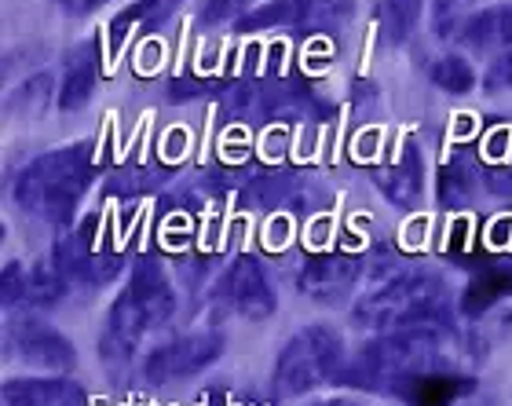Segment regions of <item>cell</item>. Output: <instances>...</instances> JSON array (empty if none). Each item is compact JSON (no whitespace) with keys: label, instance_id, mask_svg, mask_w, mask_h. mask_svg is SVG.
Listing matches in <instances>:
<instances>
[{"label":"cell","instance_id":"cell-23","mask_svg":"<svg viewBox=\"0 0 512 406\" xmlns=\"http://www.w3.org/2000/svg\"><path fill=\"white\" fill-rule=\"evenodd\" d=\"M198 406H271V403H264L253 392H242L235 385H216V388H205L202 396H198Z\"/></svg>","mask_w":512,"mask_h":406},{"label":"cell","instance_id":"cell-27","mask_svg":"<svg viewBox=\"0 0 512 406\" xmlns=\"http://www.w3.org/2000/svg\"><path fill=\"white\" fill-rule=\"evenodd\" d=\"M308 406H370V403L359 396H326V399H315V403H308Z\"/></svg>","mask_w":512,"mask_h":406},{"label":"cell","instance_id":"cell-15","mask_svg":"<svg viewBox=\"0 0 512 406\" xmlns=\"http://www.w3.org/2000/svg\"><path fill=\"white\" fill-rule=\"evenodd\" d=\"M96 81H99V59H96V41L77 44L70 59H66V74L59 81V110L63 114H74L96 96Z\"/></svg>","mask_w":512,"mask_h":406},{"label":"cell","instance_id":"cell-19","mask_svg":"<svg viewBox=\"0 0 512 406\" xmlns=\"http://www.w3.org/2000/svg\"><path fill=\"white\" fill-rule=\"evenodd\" d=\"M512 293V268H483L480 275L472 278L465 293H461V311L469 315V319H480L483 311H491L498 300H505Z\"/></svg>","mask_w":512,"mask_h":406},{"label":"cell","instance_id":"cell-18","mask_svg":"<svg viewBox=\"0 0 512 406\" xmlns=\"http://www.w3.org/2000/svg\"><path fill=\"white\" fill-rule=\"evenodd\" d=\"M461 41L469 44L472 52H509L512 48V4H498L480 15L465 19L461 26Z\"/></svg>","mask_w":512,"mask_h":406},{"label":"cell","instance_id":"cell-28","mask_svg":"<svg viewBox=\"0 0 512 406\" xmlns=\"http://www.w3.org/2000/svg\"><path fill=\"white\" fill-rule=\"evenodd\" d=\"M458 406H461V403H458Z\"/></svg>","mask_w":512,"mask_h":406},{"label":"cell","instance_id":"cell-9","mask_svg":"<svg viewBox=\"0 0 512 406\" xmlns=\"http://www.w3.org/2000/svg\"><path fill=\"white\" fill-rule=\"evenodd\" d=\"M4 348L8 355L22 359L26 366H37L44 374H66L77 366V348L66 341L63 333L48 326L37 315H26V319H11L4 326Z\"/></svg>","mask_w":512,"mask_h":406},{"label":"cell","instance_id":"cell-7","mask_svg":"<svg viewBox=\"0 0 512 406\" xmlns=\"http://www.w3.org/2000/svg\"><path fill=\"white\" fill-rule=\"evenodd\" d=\"M55 264H59V271L81 289L107 286L110 278L121 271V260L103 249L96 213L81 216L74 227H66L63 238L55 242Z\"/></svg>","mask_w":512,"mask_h":406},{"label":"cell","instance_id":"cell-5","mask_svg":"<svg viewBox=\"0 0 512 406\" xmlns=\"http://www.w3.org/2000/svg\"><path fill=\"white\" fill-rule=\"evenodd\" d=\"M344 333L326 322H311L282 344L271 366V385L282 399H300L337 381L344 370Z\"/></svg>","mask_w":512,"mask_h":406},{"label":"cell","instance_id":"cell-22","mask_svg":"<svg viewBox=\"0 0 512 406\" xmlns=\"http://www.w3.org/2000/svg\"><path fill=\"white\" fill-rule=\"evenodd\" d=\"M472 198V176L461 165H447L439 172V205L443 209H465Z\"/></svg>","mask_w":512,"mask_h":406},{"label":"cell","instance_id":"cell-10","mask_svg":"<svg viewBox=\"0 0 512 406\" xmlns=\"http://www.w3.org/2000/svg\"><path fill=\"white\" fill-rule=\"evenodd\" d=\"M70 286V278L59 271L55 260H8L4 275H0V289H4V308H52L59 304Z\"/></svg>","mask_w":512,"mask_h":406},{"label":"cell","instance_id":"cell-14","mask_svg":"<svg viewBox=\"0 0 512 406\" xmlns=\"http://www.w3.org/2000/svg\"><path fill=\"white\" fill-rule=\"evenodd\" d=\"M476 392V381L458 370H432V374H417L406 385L395 388V396L406 406H458L465 396Z\"/></svg>","mask_w":512,"mask_h":406},{"label":"cell","instance_id":"cell-17","mask_svg":"<svg viewBox=\"0 0 512 406\" xmlns=\"http://www.w3.org/2000/svg\"><path fill=\"white\" fill-rule=\"evenodd\" d=\"M377 191L388 198L399 209H414L421 202V191H425V180H421V158H417V147L406 143L403 158L388 165V169H374Z\"/></svg>","mask_w":512,"mask_h":406},{"label":"cell","instance_id":"cell-24","mask_svg":"<svg viewBox=\"0 0 512 406\" xmlns=\"http://www.w3.org/2000/svg\"><path fill=\"white\" fill-rule=\"evenodd\" d=\"M264 0H205L202 19L205 22H238L246 19L249 11L260 8Z\"/></svg>","mask_w":512,"mask_h":406},{"label":"cell","instance_id":"cell-2","mask_svg":"<svg viewBox=\"0 0 512 406\" xmlns=\"http://www.w3.org/2000/svg\"><path fill=\"white\" fill-rule=\"evenodd\" d=\"M176 311V293H172L169 278L161 271L158 260H139L132 264L125 289H121L114 304H110L107 319H103V333H99V359L110 370L132 363V355L139 352V344L147 341L150 333L161 330Z\"/></svg>","mask_w":512,"mask_h":406},{"label":"cell","instance_id":"cell-6","mask_svg":"<svg viewBox=\"0 0 512 406\" xmlns=\"http://www.w3.org/2000/svg\"><path fill=\"white\" fill-rule=\"evenodd\" d=\"M352 0H264L253 8L246 19H238V33H260V30H293L304 37L315 33L341 30L352 19Z\"/></svg>","mask_w":512,"mask_h":406},{"label":"cell","instance_id":"cell-4","mask_svg":"<svg viewBox=\"0 0 512 406\" xmlns=\"http://www.w3.org/2000/svg\"><path fill=\"white\" fill-rule=\"evenodd\" d=\"M88 183H92V150H88V143H70V147L48 150L41 158H33L15 176L11 198L22 213L37 216V220L70 224Z\"/></svg>","mask_w":512,"mask_h":406},{"label":"cell","instance_id":"cell-21","mask_svg":"<svg viewBox=\"0 0 512 406\" xmlns=\"http://www.w3.org/2000/svg\"><path fill=\"white\" fill-rule=\"evenodd\" d=\"M428 77H432V85L450 92V96H469L476 88V70L465 55H439L436 63L428 66Z\"/></svg>","mask_w":512,"mask_h":406},{"label":"cell","instance_id":"cell-25","mask_svg":"<svg viewBox=\"0 0 512 406\" xmlns=\"http://www.w3.org/2000/svg\"><path fill=\"white\" fill-rule=\"evenodd\" d=\"M483 88L487 92H512V48L502 52L487 66V74H483Z\"/></svg>","mask_w":512,"mask_h":406},{"label":"cell","instance_id":"cell-26","mask_svg":"<svg viewBox=\"0 0 512 406\" xmlns=\"http://www.w3.org/2000/svg\"><path fill=\"white\" fill-rule=\"evenodd\" d=\"M59 8L66 11V15H74V19H81V15H92V11H99L107 0H55Z\"/></svg>","mask_w":512,"mask_h":406},{"label":"cell","instance_id":"cell-11","mask_svg":"<svg viewBox=\"0 0 512 406\" xmlns=\"http://www.w3.org/2000/svg\"><path fill=\"white\" fill-rule=\"evenodd\" d=\"M220 300L227 308L242 315L249 322H267L278 311V297L271 289V278H267L264 264L256 257H238L231 268L220 278Z\"/></svg>","mask_w":512,"mask_h":406},{"label":"cell","instance_id":"cell-16","mask_svg":"<svg viewBox=\"0 0 512 406\" xmlns=\"http://www.w3.org/2000/svg\"><path fill=\"white\" fill-rule=\"evenodd\" d=\"M176 4H180V0H136V4H128L125 11H118L114 22H110V55L118 59L128 41L147 37L150 30H158L161 22L176 11Z\"/></svg>","mask_w":512,"mask_h":406},{"label":"cell","instance_id":"cell-3","mask_svg":"<svg viewBox=\"0 0 512 406\" xmlns=\"http://www.w3.org/2000/svg\"><path fill=\"white\" fill-rule=\"evenodd\" d=\"M352 322L359 330H414V326H450L447 282L436 271L395 268L370 293L355 300Z\"/></svg>","mask_w":512,"mask_h":406},{"label":"cell","instance_id":"cell-8","mask_svg":"<svg viewBox=\"0 0 512 406\" xmlns=\"http://www.w3.org/2000/svg\"><path fill=\"white\" fill-rule=\"evenodd\" d=\"M224 344L227 341L220 330H198V333H187V337H176V341H169V344H158V348L147 352V359H143V381L161 388V385H176V381L205 374L213 363H220Z\"/></svg>","mask_w":512,"mask_h":406},{"label":"cell","instance_id":"cell-12","mask_svg":"<svg viewBox=\"0 0 512 406\" xmlns=\"http://www.w3.org/2000/svg\"><path fill=\"white\" fill-rule=\"evenodd\" d=\"M359 275H363V264H359L355 257H344V253H322V257H311L300 264L297 289L308 300H319V304H341V300L355 289Z\"/></svg>","mask_w":512,"mask_h":406},{"label":"cell","instance_id":"cell-20","mask_svg":"<svg viewBox=\"0 0 512 406\" xmlns=\"http://www.w3.org/2000/svg\"><path fill=\"white\" fill-rule=\"evenodd\" d=\"M425 11V0H381L377 4V19H381V33L388 44H403L410 33L417 30Z\"/></svg>","mask_w":512,"mask_h":406},{"label":"cell","instance_id":"cell-13","mask_svg":"<svg viewBox=\"0 0 512 406\" xmlns=\"http://www.w3.org/2000/svg\"><path fill=\"white\" fill-rule=\"evenodd\" d=\"M4 406H88L85 385L66 374L55 377H8L0 388Z\"/></svg>","mask_w":512,"mask_h":406},{"label":"cell","instance_id":"cell-1","mask_svg":"<svg viewBox=\"0 0 512 406\" xmlns=\"http://www.w3.org/2000/svg\"><path fill=\"white\" fill-rule=\"evenodd\" d=\"M454 326H414V330L377 333L359 352L344 363L341 385L359 388V392H388L406 385L417 374L432 370H454V359L447 352V341Z\"/></svg>","mask_w":512,"mask_h":406}]
</instances>
